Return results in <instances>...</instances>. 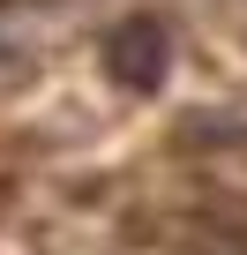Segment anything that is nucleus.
I'll use <instances>...</instances> for the list:
<instances>
[{
  "label": "nucleus",
  "instance_id": "f257e3e1",
  "mask_svg": "<svg viewBox=\"0 0 247 255\" xmlns=\"http://www.w3.org/2000/svg\"><path fill=\"white\" fill-rule=\"evenodd\" d=\"M112 75L135 83V90H150V83L165 75V30H158V23H128V30H112Z\"/></svg>",
  "mask_w": 247,
  "mask_h": 255
}]
</instances>
